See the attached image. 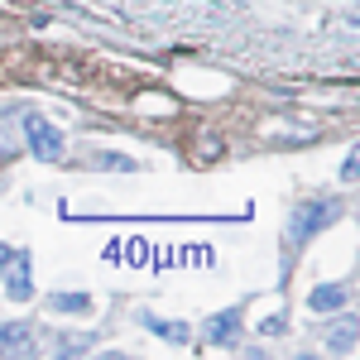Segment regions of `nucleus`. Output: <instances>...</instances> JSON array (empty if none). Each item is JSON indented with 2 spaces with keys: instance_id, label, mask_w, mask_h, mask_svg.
<instances>
[{
  "instance_id": "6e6552de",
  "label": "nucleus",
  "mask_w": 360,
  "mask_h": 360,
  "mask_svg": "<svg viewBox=\"0 0 360 360\" xmlns=\"http://www.w3.org/2000/svg\"><path fill=\"white\" fill-rule=\"evenodd\" d=\"M53 307H58V312H86L91 303H86V293H58Z\"/></svg>"
},
{
  "instance_id": "0eeeda50",
  "label": "nucleus",
  "mask_w": 360,
  "mask_h": 360,
  "mask_svg": "<svg viewBox=\"0 0 360 360\" xmlns=\"http://www.w3.org/2000/svg\"><path fill=\"white\" fill-rule=\"evenodd\" d=\"M144 327L168 336V341H188V327H173V322H164V317H144Z\"/></svg>"
},
{
  "instance_id": "f257e3e1",
  "label": "nucleus",
  "mask_w": 360,
  "mask_h": 360,
  "mask_svg": "<svg viewBox=\"0 0 360 360\" xmlns=\"http://www.w3.org/2000/svg\"><path fill=\"white\" fill-rule=\"evenodd\" d=\"M25 139H29V149H34V159H44V164H58L63 159V130H53L44 115H25Z\"/></svg>"
},
{
  "instance_id": "423d86ee",
  "label": "nucleus",
  "mask_w": 360,
  "mask_h": 360,
  "mask_svg": "<svg viewBox=\"0 0 360 360\" xmlns=\"http://www.w3.org/2000/svg\"><path fill=\"white\" fill-rule=\"evenodd\" d=\"M236 322H240V317H236V312H221V317H217V322H212V341H236V332H240V327H236Z\"/></svg>"
},
{
  "instance_id": "f03ea898",
  "label": "nucleus",
  "mask_w": 360,
  "mask_h": 360,
  "mask_svg": "<svg viewBox=\"0 0 360 360\" xmlns=\"http://www.w3.org/2000/svg\"><path fill=\"white\" fill-rule=\"evenodd\" d=\"M341 217V207L336 202H307L303 212H293V221H288V240H307L312 231H322L327 221Z\"/></svg>"
},
{
  "instance_id": "39448f33",
  "label": "nucleus",
  "mask_w": 360,
  "mask_h": 360,
  "mask_svg": "<svg viewBox=\"0 0 360 360\" xmlns=\"http://www.w3.org/2000/svg\"><path fill=\"white\" fill-rule=\"evenodd\" d=\"M346 298H351L346 283H322V288H312L307 303H312V312H336V307H346Z\"/></svg>"
},
{
  "instance_id": "20e7f679",
  "label": "nucleus",
  "mask_w": 360,
  "mask_h": 360,
  "mask_svg": "<svg viewBox=\"0 0 360 360\" xmlns=\"http://www.w3.org/2000/svg\"><path fill=\"white\" fill-rule=\"evenodd\" d=\"M10 298L29 303L34 298V283H29V255H10Z\"/></svg>"
},
{
  "instance_id": "9d476101",
  "label": "nucleus",
  "mask_w": 360,
  "mask_h": 360,
  "mask_svg": "<svg viewBox=\"0 0 360 360\" xmlns=\"http://www.w3.org/2000/svg\"><path fill=\"white\" fill-rule=\"evenodd\" d=\"M356 164H360V159H356V149H351V154H346V168H341V178H346V183H356Z\"/></svg>"
},
{
  "instance_id": "9b49d317",
  "label": "nucleus",
  "mask_w": 360,
  "mask_h": 360,
  "mask_svg": "<svg viewBox=\"0 0 360 360\" xmlns=\"http://www.w3.org/2000/svg\"><path fill=\"white\" fill-rule=\"evenodd\" d=\"M332 346H356V332L346 327V332H332Z\"/></svg>"
},
{
  "instance_id": "1a4fd4ad",
  "label": "nucleus",
  "mask_w": 360,
  "mask_h": 360,
  "mask_svg": "<svg viewBox=\"0 0 360 360\" xmlns=\"http://www.w3.org/2000/svg\"><path fill=\"white\" fill-rule=\"evenodd\" d=\"M197 154H202V159H217V154H221V139H217V135H202Z\"/></svg>"
},
{
  "instance_id": "7ed1b4c3",
  "label": "nucleus",
  "mask_w": 360,
  "mask_h": 360,
  "mask_svg": "<svg viewBox=\"0 0 360 360\" xmlns=\"http://www.w3.org/2000/svg\"><path fill=\"white\" fill-rule=\"evenodd\" d=\"M34 351V322H0V356Z\"/></svg>"
}]
</instances>
